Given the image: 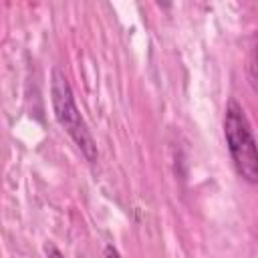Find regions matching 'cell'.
<instances>
[{"mask_svg": "<svg viewBox=\"0 0 258 258\" xmlns=\"http://www.w3.org/2000/svg\"><path fill=\"white\" fill-rule=\"evenodd\" d=\"M50 103H52L54 119L58 121V125L75 141V145L79 147L83 157L89 163H95L99 157L97 143H95L77 103H75V95H73L67 75L56 67L52 69V75H50Z\"/></svg>", "mask_w": 258, "mask_h": 258, "instance_id": "obj_1", "label": "cell"}, {"mask_svg": "<svg viewBox=\"0 0 258 258\" xmlns=\"http://www.w3.org/2000/svg\"><path fill=\"white\" fill-rule=\"evenodd\" d=\"M224 137L234 161V167L242 179L248 183L258 181V153L252 125L246 117V111L236 99H230L224 113Z\"/></svg>", "mask_w": 258, "mask_h": 258, "instance_id": "obj_2", "label": "cell"}, {"mask_svg": "<svg viewBox=\"0 0 258 258\" xmlns=\"http://www.w3.org/2000/svg\"><path fill=\"white\" fill-rule=\"evenodd\" d=\"M44 254H46V258H64V254L52 242H46L44 244Z\"/></svg>", "mask_w": 258, "mask_h": 258, "instance_id": "obj_3", "label": "cell"}, {"mask_svg": "<svg viewBox=\"0 0 258 258\" xmlns=\"http://www.w3.org/2000/svg\"><path fill=\"white\" fill-rule=\"evenodd\" d=\"M103 258H121V256H119L117 248H113V246L109 244V246H105V250H103Z\"/></svg>", "mask_w": 258, "mask_h": 258, "instance_id": "obj_4", "label": "cell"}]
</instances>
